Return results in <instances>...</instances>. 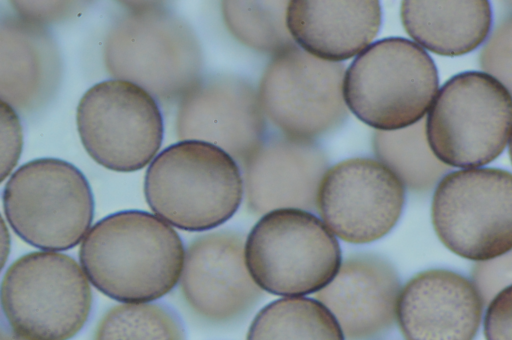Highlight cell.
<instances>
[{"mask_svg": "<svg viewBox=\"0 0 512 340\" xmlns=\"http://www.w3.org/2000/svg\"><path fill=\"white\" fill-rule=\"evenodd\" d=\"M405 203V187L380 161L356 157L326 172L317 210L327 227L343 241L369 243L389 233Z\"/></svg>", "mask_w": 512, "mask_h": 340, "instance_id": "obj_12", "label": "cell"}, {"mask_svg": "<svg viewBox=\"0 0 512 340\" xmlns=\"http://www.w3.org/2000/svg\"><path fill=\"white\" fill-rule=\"evenodd\" d=\"M483 328L486 340H512V285L489 302Z\"/></svg>", "mask_w": 512, "mask_h": 340, "instance_id": "obj_28", "label": "cell"}, {"mask_svg": "<svg viewBox=\"0 0 512 340\" xmlns=\"http://www.w3.org/2000/svg\"><path fill=\"white\" fill-rule=\"evenodd\" d=\"M12 3L20 17L37 24L63 16L70 11L73 4L64 1H14Z\"/></svg>", "mask_w": 512, "mask_h": 340, "instance_id": "obj_29", "label": "cell"}, {"mask_svg": "<svg viewBox=\"0 0 512 340\" xmlns=\"http://www.w3.org/2000/svg\"><path fill=\"white\" fill-rule=\"evenodd\" d=\"M287 1H223L222 16L243 45L273 56L295 45L287 28Z\"/></svg>", "mask_w": 512, "mask_h": 340, "instance_id": "obj_23", "label": "cell"}, {"mask_svg": "<svg viewBox=\"0 0 512 340\" xmlns=\"http://www.w3.org/2000/svg\"><path fill=\"white\" fill-rule=\"evenodd\" d=\"M237 162L219 147L183 140L162 150L144 179L146 201L156 216L186 231H205L230 219L243 198Z\"/></svg>", "mask_w": 512, "mask_h": 340, "instance_id": "obj_2", "label": "cell"}, {"mask_svg": "<svg viewBox=\"0 0 512 340\" xmlns=\"http://www.w3.org/2000/svg\"><path fill=\"white\" fill-rule=\"evenodd\" d=\"M333 314L317 299L288 297L265 306L246 340H344Z\"/></svg>", "mask_w": 512, "mask_h": 340, "instance_id": "obj_22", "label": "cell"}, {"mask_svg": "<svg viewBox=\"0 0 512 340\" xmlns=\"http://www.w3.org/2000/svg\"><path fill=\"white\" fill-rule=\"evenodd\" d=\"M431 218L454 254L485 261L512 250V173L469 168L447 173L434 191Z\"/></svg>", "mask_w": 512, "mask_h": 340, "instance_id": "obj_9", "label": "cell"}, {"mask_svg": "<svg viewBox=\"0 0 512 340\" xmlns=\"http://www.w3.org/2000/svg\"><path fill=\"white\" fill-rule=\"evenodd\" d=\"M79 258L89 281L125 303H146L179 281L185 251L178 233L151 213L126 210L99 220L81 243Z\"/></svg>", "mask_w": 512, "mask_h": 340, "instance_id": "obj_1", "label": "cell"}, {"mask_svg": "<svg viewBox=\"0 0 512 340\" xmlns=\"http://www.w3.org/2000/svg\"><path fill=\"white\" fill-rule=\"evenodd\" d=\"M1 304L13 333L25 340H68L90 313L88 278L68 255L36 251L6 270Z\"/></svg>", "mask_w": 512, "mask_h": 340, "instance_id": "obj_8", "label": "cell"}, {"mask_svg": "<svg viewBox=\"0 0 512 340\" xmlns=\"http://www.w3.org/2000/svg\"><path fill=\"white\" fill-rule=\"evenodd\" d=\"M484 302L472 281L446 269H430L402 288L397 322L405 340H474Z\"/></svg>", "mask_w": 512, "mask_h": 340, "instance_id": "obj_16", "label": "cell"}, {"mask_svg": "<svg viewBox=\"0 0 512 340\" xmlns=\"http://www.w3.org/2000/svg\"><path fill=\"white\" fill-rule=\"evenodd\" d=\"M1 100L21 111L41 107L58 83L55 43L40 24L22 17L1 22Z\"/></svg>", "mask_w": 512, "mask_h": 340, "instance_id": "obj_19", "label": "cell"}, {"mask_svg": "<svg viewBox=\"0 0 512 340\" xmlns=\"http://www.w3.org/2000/svg\"><path fill=\"white\" fill-rule=\"evenodd\" d=\"M180 289L191 310L213 323L240 318L263 294L248 271L244 238L232 231L211 232L190 243Z\"/></svg>", "mask_w": 512, "mask_h": 340, "instance_id": "obj_14", "label": "cell"}, {"mask_svg": "<svg viewBox=\"0 0 512 340\" xmlns=\"http://www.w3.org/2000/svg\"><path fill=\"white\" fill-rule=\"evenodd\" d=\"M245 261L262 290L292 297L317 293L342 264L339 243L327 225L293 208L260 218L245 241Z\"/></svg>", "mask_w": 512, "mask_h": 340, "instance_id": "obj_7", "label": "cell"}, {"mask_svg": "<svg viewBox=\"0 0 512 340\" xmlns=\"http://www.w3.org/2000/svg\"><path fill=\"white\" fill-rule=\"evenodd\" d=\"M509 155H510V159H511V162H512V132H511V136H510V139H509Z\"/></svg>", "mask_w": 512, "mask_h": 340, "instance_id": "obj_31", "label": "cell"}, {"mask_svg": "<svg viewBox=\"0 0 512 340\" xmlns=\"http://www.w3.org/2000/svg\"><path fill=\"white\" fill-rule=\"evenodd\" d=\"M95 340H185L182 325L167 307L125 303L111 308L98 324Z\"/></svg>", "mask_w": 512, "mask_h": 340, "instance_id": "obj_24", "label": "cell"}, {"mask_svg": "<svg viewBox=\"0 0 512 340\" xmlns=\"http://www.w3.org/2000/svg\"><path fill=\"white\" fill-rule=\"evenodd\" d=\"M472 283L484 305L512 285V250L496 258L477 262L471 272Z\"/></svg>", "mask_w": 512, "mask_h": 340, "instance_id": "obj_26", "label": "cell"}, {"mask_svg": "<svg viewBox=\"0 0 512 340\" xmlns=\"http://www.w3.org/2000/svg\"><path fill=\"white\" fill-rule=\"evenodd\" d=\"M401 20L408 35L427 50L459 56L478 48L492 25L490 2L418 1L401 4Z\"/></svg>", "mask_w": 512, "mask_h": 340, "instance_id": "obj_20", "label": "cell"}, {"mask_svg": "<svg viewBox=\"0 0 512 340\" xmlns=\"http://www.w3.org/2000/svg\"><path fill=\"white\" fill-rule=\"evenodd\" d=\"M1 181L13 170L22 150V127L15 109L1 100Z\"/></svg>", "mask_w": 512, "mask_h": 340, "instance_id": "obj_27", "label": "cell"}, {"mask_svg": "<svg viewBox=\"0 0 512 340\" xmlns=\"http://www.w3.org/2000/svg\"><path fill=\"white\" fill-rule=\"evenodd\" d=\"M479 64L484 73L499 81L512 96V12L488 36L480 51Z\"/></svg>", "mask_w": 512, "mask_h": 340, "instance_id": "obj_25", "label": "cell"}, {"mask_svg": "<svg viewBox=\"0 0 512 340\" xmlns=\"http://www.w3.org/2000/svg\"><path fill=\"white\" fill-rule=\"evenodd\" d=\"M401 290L399 277L386 260L362 254L346 259L316 299L333 314L344 337L369 340L397 320Z\"/></svg>", "mask_w": 512, "mask_h": 340, "instance_id": "obj_17", "label": "cell"}, {"mask_svg": "<svg viewBox=\"0 0 512 340\" xmlns=\"http://www.w3.org/2000/svg\"><path fill=\"white\" fill-rule=\"evenodd\" d=\"M430 55L402 37L378 40L349 65L343 82L347 108L364 124L399 130L423 119L438 92Z\"/></svg>", "mask_w": 512, "mask_h": 340, "instance_id": "obj_4", "label": "cell"}, {"mask_svg": "<svg viewBox=\"0 0 512 340\" xmlns=\"http://www.w3.org/2000/svg\"><path fill=\"white\" fill-rule=\"evenodd\" d=\"M2 202L13 231L45 250L75 247L94 215L88 180L76 166L58 158H38L21 165L6 182Z\"/></svg>", "mask_w": 512, "mask_h": 340, "instance_id": "obj_5", "label": "cell"}, {"mask_svg": "<svg viewBox=\"0 0 512 340\" xmlns=\"http://www.w3.org/2000/svg\"><path fill=\"white\" fill-rule=\"evenodd\" d=\"M372 146L378 161L414 192L429 191L450 170L430 149L424 119L399 130L375 131Z\"/></svg>", "mask_w": 512, "mask_h": 340, "instance_id": "obj_21", "label": "cell"}, {"mask_svg": "<svg viewBox=\"0 0 512 340\" xmlns=\"http://www.w3.org/2000/svg\"><path fill=\"white\" fill-rule=\"evenodd\" d=\"M175 124L180 140L213 144L242 167L266 139L258 91L234 75L201 78L180 99Z\"/></svg>", "mask_w": 512, "mask_h": 340, "instance_id": "obj_13", "label": "cell"}, {"mask_svg": "<svg viewBox=\"0 0 512 340\" xmlns=\"http://www.w3.org/2000/svg\"><path fill=\"white\" fill-rule=\"evenodd\" d=\"M242 168L246 201L253 213L285 208L312 212L317 210L329 161L315 141L283 134L266 137Z\"/></svg>", "mask_w": 512, "mask_h": 340, "instance_id": "obj_15", "label": "cell"}, {"mask_svg": "<svg viewBox=\"0 0 512 340\" xmlns=\"http://www.w3.org/2000/svg\"><path fill=\"white\" fill-rule=\"evenodd\" d=\"M1 340H25L16 334L2 333Z\"/></svg>", "mask_w": 512, "mask_h": 340, "instance_id": "obj_30", "label": "cell"}, {"mask_svg": "<svg viewBox=\"0 0 512 340\" xmlns=\"http://www.w3.org/2000/svg\"><path fill=\"white\" fill-rule=\"evenodd\" d=\"M425 122L430 149L443 164L484 166L503 152L511 136L512 96L484 72H463L441 87Z\"/></svg>", "mask_w": 512, "mask_h": 340, "instance_id": "obj_6", "label": "cell"}, {"mask_svg": "<svg viewBox=\"0 0 512 340\" xmlns=\"http://www.w3.org/2000/svg\"><path fill=\"white\" fill-rule=\"evenodd\" d=\"M107 71L156 100H180L200 79L202 52L191 27L154 4L130 8L109 29L103 48Z\"/></svg>", "mask_w": 512, "mask_h": 340, "instance_id": "obj_3", "label": "cell"}, {"mask_svg": "<svg viewBox=\"0 0 512 340\" xmlns=\"http://www.w3.org/2000/svg\"><path fill=\"white\" fill-rule=\"evenodd\" d=\"M379 1H289L287 28L309 54L331 62L347 60L365 50L380 30Z\"/></svg>", "mask_w": 512, "mask_h": 340, "instance_id": "obj_18", "label": "cell"}, {"mask_svg": "<svg viewBox=\"0 0 512 340\" xmlns=\"http://www.w3.org/2000/svg\"><path fill=\"white\" fill-rule=\"evenodd\" d=\"M345 65L317 58L294 45L273 56L259 83L265 115L286 136L313 140L347 118Z\"/></svg>", "mask_w": 512, "mask_h": 340, "instance_id": "obj_11", "label": "cell"}, {"mask_svg": "<svg viewBox=\"0 0 512 340\" xmlns=\"http://www.w3.org/2000/svg\"><path fill=\"white\" fill-rule=\"evenodd\" d=\"M76 123L89 156L117 172H133L149 164L164 134L156 99L137 84L121 79L90 87L78 103Z\"/></svg>", "mask_w": 512, "mask_h": 340, "instance_id": "obj_10", "label": "cell"}]
</instances>
